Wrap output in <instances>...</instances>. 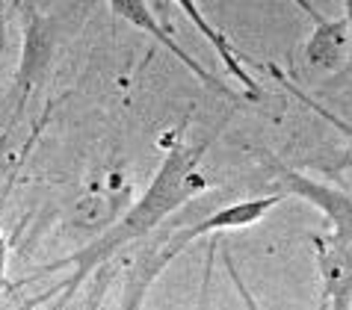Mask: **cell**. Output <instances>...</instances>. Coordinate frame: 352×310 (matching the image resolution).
<instances>
[{
  "instance_id": "1",
  "label": "cell",
  "mask_w": 352,
  "mask_h": 310,
  "mask_svg": "<svg viewBox=\"0 0 352 310\" xmlns=\"http://www.w3.org/2000/svg\"><path fill=\"white\" fill-rule=\"evenodd\" d=\"M208 148V142L201 145H190V142H175L166 157L160 163V169L154 171V178L148 180V187L133 204L124 210V216L110 225L104 234H98L92 242H86L80 251L68 254L63 260H54V263H45L38 269V275H51V272H60V269L72 266L74 272L68 275V281L56 289H47L45 296L33 298L30 305H24V310H36L47 305V298L54 293H60V302H56L54 310H65L72 305V298L77 296L86 281H89L92 272H98L107 260H113L119 251H124L133 242H140L157 230L166 219L172 216L175 210H181L184 204H190L192 198H199L204 189L210 187V180H204L199 174V163H201V154Z\"/></svg>"
},
{
  "instance_id": "2",
  "label": "cell",
  "mask_w": 352,
  "mask_h": 310,
  "mask_svg": "<svg viewBox=\"0 0 352 310\" xmlns=\"http://www.w3.org/2000/svg\"><path fill=\"white\" fill-rule=\"evenodd\" d=\"M270 166L276 171V183L281 189L278 195H296L305 201V204L317 207L331 228L329 234H335L352 246V192L338 189L335 183L317 180L299 169H290L278 160H270Z\"/></svg>"
},
{
  "instance_id": "3",
  "label": "cell",
  "mask_w": 352,
  "mask_h": 310,
  "mask_svg": "<svg viewBox=\"0 0 352 310\" xmlns=\"http://www.w3.org/2000/svg\"><path fill=\"white\" fill-rule=\"evenodd\" d=\"M18 9L24 12V53H21V69H18L15 119L30 104L33 92L42 89L47 69H51V60H54V51H56L54 18L42 15V9L36 3H18Z\"/></svg>"
},
{
  "instance_id": "4",
  "label": "cell",
  "mask_w": 352,
  "mask_h": 310,
  "mask_svg": "<svg viewBox=\"0 0 352 310\" xmlns=\"http://www.w3.org/2000/svg\"><path fill=\"white\" fill-rule=\"evenodd\" d=\"M110 12L119 15L122 21H128L131 27H136L140 33L151 36L157 45H163L166 51H169L192 77H199V83L204 86V89H210V92H217V95H225V98H237V92L228 89V86H225L217 74L204 69V65L195 60L187 47H181L178 38L172 36V30H166V24L160 21V15H157V3H148V0H113Z\"/></svg>"
},
{
  "instance_id": "5",
  "label": "cell",
  "mask_w": 352,
  "mask_h": 310,
  "mask_svg": "<svg viewBox=\"0 0 352 310\" xmlns=\"http://www.w3.org/2000/svg\"><path fill=\"white\" fill-rule=\"evenodd\" d=\"M296 6L314 21V33L308 36L305 47H302L305 62L322 74L344 71L346 62H352V33H349L346 15L329 18L314 3H308V0H296Z\"/></svg>"
},
{
  "instance_id": "6",
  "label": "cell",
  "mask_w": 352,
  "mask_h": 310,
  "mask_svg": "<svg viewBox=\"0 0 352 310\" xmlns=\"http://www.w3.org/2000/svg\"><path fill=\"white\" fill-rule=\"evenodd\" d=\"M187 246L190 242H187V237H184V230L172 234L169 239H157V242L142 246V251L133 257L131 269L124 272L119 310H142L145 298H148V289L154 287L157 275H163V269L169 266Z\"/></svg>"
},
{
  "instance_id": "7",
  "label": "cell",
  "mask_w": 352,
  "mask_h": 310,
  "mask_svg": "<svg viewBox=\"0 0 352 310\" xmlns=\"http://www.w3.org/2000/svg\"><path fill=\"white\" fill-rule=\"evenodd\" d=\"M314 257L329 310H352V246L335 234H314Z\"/></svg>"
},
{
  "instance_id": "8",
  "label": "cell",
  "mask_w": 352,
  "mask_h": 310,
  "mask_svg": "<svg viewBox=\"0 0 352 310\" xmlns=\"http://www.w3.org/2000/svg\"><path fill=\"white\" fill-rule=\"evenodd\" d=\"M131 204H133L131 187H98V189H86L80 198H74L65 219L74 230L104 234L107 228L124 216V210Z\"/></svg>"
},
{
  "instance_id": "9",
  "label": "cell",
  "mask_w": 352,
  "mask_h": 310,
  "mask_svg": "<svg viewBox=\"0 0 352 310\" xmlns=\"http://www.w3.org/2000/svg\"><path fill=\"white\" fill-rule=\"evenodd\" d=\"M181 9L184 15H187V21L195 27V30H199L204 38H208V45L213 47V51H217V56H219V62L225 65V71H228L234 80H237L240 86H243V95H246L249 101H261V86H258V80L255 77L249 74V69H246V56H243L237 47H234V42L228 36H225L222 30L217 24L210 21L208 15L201 12V6L195 3V0H178V3H175Z\"/></svg>"
},
{
  "instance_id": "10",
  "label": "cell",
  "mask_w": 352,
  "mask_h": 310,
  "mask_svg": "<svg viewBox=\"0 0 352 310\" xmlns=\"http://www.w3.org/2000/svg\"><path fill=\"white\" fill-rule=\"evenodd\" d=\"M278 192H272V195H258V198H243V201H234V204H225L219 207L217 213H210V216L199 219L195 225L184 228V237L187 242H195L201 237H210V234H228V230H246L252 225H258L263 222L270 210H276L281 204Z\"/></svg>"
},
{
  "instance_id": "11",
  "label": "cell",
  "mask_w": 352,
  "mask_h": 310,
  "mask_svg": "<svg viewBox=\"0 0 352 310\" xmlns=\"http://www.w3.org/2000/svg\"><path fill=\"white\" fill-rule=\"evenodd\" d=\"M267 71L272 74V80H276V83H278L285 92H290L293 98H296L302 106H305V110H311L314 115H320L322 121L331 124V128H335V130L340 133V136H344V142H346V145H344V148H340V151L335 154V157H331V160L326 163V166H322V171H326L329 178H340V174H344V171H349V169H352V121L340 119V115H335V112L329 110V106H322L320 101H314V98H311V95H308L305 89H302L299 83H293L290 77H287L285 71H281L276 62H267Z\"/></svg>"
},
{
  "instance_id": "12",
  "label": "cell",
  "mask_w": 352,
  "mask_h": 310,
  "mask_svg": "<svg viewBox=\"0 0 352 310\" xmlns=\"http://www.w3.org/2000/svg\"><path fill=\"white\" fill-rule=\"evenodd\" d=\"M222 260H225V272H228V278H231L234 289H237V296L243 298V307H246V310H261V307H258V298L249 293V287H246V284H243V278H240V272H237V266H234V260H231L228 251H225V254H222ZM314 310H329V307L320 302Z\"/></svg>"
},
{
  "instance_id": "13",
  "label": "cell",
  "mask_w": 352,
  "mask_h": 310,
  "mask_svg": "<svg viewBox=\"0 0 352 310\" xmlns=\"http://www.w3.org/2000/svg\"><path fill=\"white\" fill-rule=\"evenodd\" d=\"M6 284H9V242L3 237V230H0V296H3Z\"/></svg>"
},
{
  "instance_id": "14",
  "label": "cell",
  "mask_w": 352,
  "mask_h": 310,
  "mask_svg": "<svg viewBox=\"0 0 352 310\" xmlns=\"http://www.w3.org/2000/svg\"><path fill=\"white\" fill-rule=\"evenodd\" d=\"M9 6L6 0H0V62H3V53H6V45H9Z\"/></svg>"
},
{
  "instance_id": "15",
  "label": "cell",
  "mask_w": 352,
  "mask_h": 310,
  "mask_svg": "<svg viewBox=\"0 0 352 310\" xmlns=\"http://www.w3.org/2000/svg\"><path fill=\"white\" fill-rule=\"evenodd\" d=\"M9 171H12V154H9L6 133H0V178H9Z\"/></svg>"
},
{
  "instance_id": "16",
  "label": "cell",
  "mask_w": 352,
  "mask_h": 310,
  "mask_svg": "<svg viewBox=\"0 0 352 310\" xmlns=\"http://www.w3.org/2000/svg\"><path fill=\"white\" fill-rule=\"evenodd\" d=\"M344 15L349 21V33H352V0H344Z\"/></svg>"
}]
</instances>
